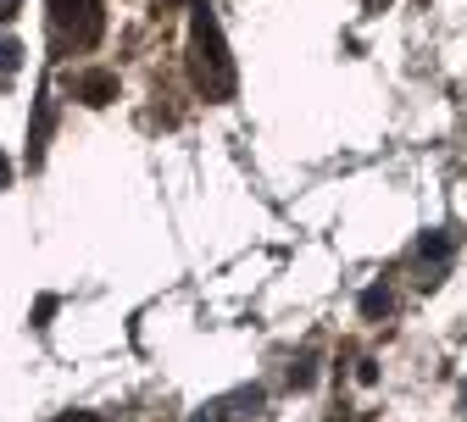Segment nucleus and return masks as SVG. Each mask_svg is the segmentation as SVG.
<instances>
[{
    "mask_svg": "<svg viewBox=\"0 0 467 422\" xmlns=\"http://www.w3.org/2000/svg\"><path fill=\"white\" fill-rule=\"evenodd\" d=\"M78 95H84L89 106H106V100L117 95V78H111V73H89V78L78 84Z\"/></svg>",
    "mask_w": 467,
    "mask_h": 422,
    "instance_id": "2",
    "label": "nucleus"
},
{
    "mask_svg": "<svg viewBox=\"0 0 467 422\" xmlns=\"http://www.w3.org/2000/svg\"><path fill=\"white\" fill-rule=\"evenodd\" d=\"M62 422H100V417H89V411H73V417H62Z\"/></svg>",
    "mask_w": 467,
    "mask_h": 422,
    "instance_id": "6",
    "label": "nucleus"
},
{
    "mask_svg": "<svg viewBox=\"0 0 467 422\" xmlns=\"http://www.w3.org/2000/svg\"><path fill=\"white\" fill-rule=\"evenodd\" d=\"M389 306H395V300H389V289H368V294H362V312H368V317H384Z\"/></svg>",
    "mask_w": 467,
    "mask_h": 422,
    "instance_id": "3",
    "label": "nucleus"
},
{
    "mask_svg": "<svg viewBox=\"0 0 467 422\" xmlns=\"http://www.w3.org/2000/svg\"><path fill=\"white\" fill-rule=\"evenodd\" d=\"M6 178H12V167H6V156H0V190H6Z\"/></svg>",
    "mask_w": 467,
    "mask_h": 422,
    "instance_id": "7",
    "label": "nucleus"
},
{
    "mask_svg": "<svg viewBox=\"0 0 467 422\" xmlns=\"http://www.w3.org/2000/svg\"><path fill=\"white\" fill-rule=\"evenodd\" d=\"M6 17H17V0H0V23H6Z\"/></svg>",
    "mask_w": 467,
    "mask_h": 422,
    "instance_id": "5",
    "label": "nucleus"
},
{
    "mask_svg": "<svg viewBox=\"0 0 467 422\" xmlns=\"http://www.w3.org/2000/svg\"><path fill=\"white\" fill-rule=\"evenodd\" d=\"M195 50H201V84H206V95H228L234 89V67H228V56H223L217 23L206 17V6H195Z\"/></svg>",
    "mask_w": 467,
    "mask_h": 422,
    "instance_id": "1",
    "label": "nucleus"
},
{
    "mask_svg": "<svg viewBox=\"0 0 467 422\" xmlns=\"http://www.w3.org/2000/svg\"><path fill=\"white\" fill-rule=\"evenodd\" d=\"M17 62H23V45L17 39H0V73H17Z\"/></svg>",
    "mask_w": 467,
    "mask_h": 422,
    "instance_id": "4",
    "label": "nucleus"
}]
</instances>
